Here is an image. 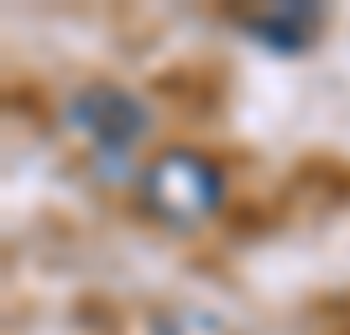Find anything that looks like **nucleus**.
Returning a JSON list of instances; mask_svg holds the SVG:
<instances>
[{
    "instance_id": "4",
    "label": "nucleus",
    "mask_w": 350,
    "mask_h": 335,
    "mask_svg": "<svg viewBox=\"0 0 350 335\" xmlns=\"http://www.w3.org/2000/svg\"><path fill=\"white\" fill-rule=\"evenodd\" d=\"M157 335H225V325H215L209 314H199V309H178V314H167V320L157 325Z\"/></svg>"
},
{
    "instance_id": "1",
    "label": "nucleus",
    "mask_w": 350,
    "mask_h": 335,
    "mask_svg": "<svg viewBox=\"0 0 350 335\" xmlns=\"http://www.w3.org/2000/svg\"><path fill=\"white\" fill-rule=\"evenodd\" d=\"M146 199L162 220L173 225H193L204 220L209 210L219 204V173L209 168L199 152H162L152 168H146Z\"/></svg>"
},
{
    "instance_id": "3",
    "label": "nucleus",
    "mask_w": 350,
    "mask_h": 335,
    "mask_svg": "<svg viewBox=\"0 0 350 335\" xmlns=\"http://www.w3.org/2000/svg\"><path fill=\"white\" fill-rule=\"evenodd\" d=\"M314 27H319V5H304V0L272 5L267 16H251V32H256L267 47H278V53H304Z\"/></svg>"
},
{
    "instance_id": "2",
    "label": "nucleus",
    "mask_w": 350,
    "mask_h": 335,
    "mask_svg": "<svg viewBox=\"0 0 350 335\" xmlns=\"http://www.w3.org/2000/svg\"><path fill=\"white\" fill-rule=\"evenodd\" d=\"M73 132H84L100 147V158H120L146 136V105L126 89H84L68 105Z\"/></svg>"
}]
</instances>
